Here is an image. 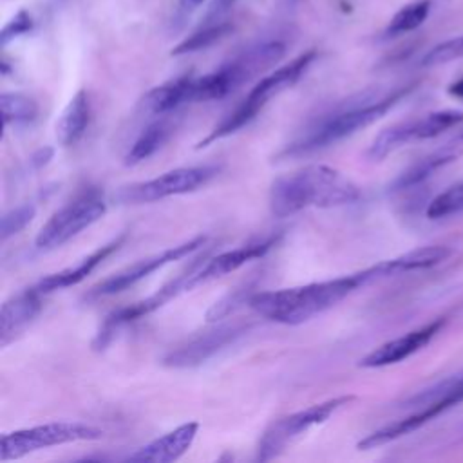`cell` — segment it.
Wrapping results in <instances>:
<instances>
[{
    "mask_svg": "<svg viewBox=\"0 0 463 463\" xmlns=\"http://www.w3.org/2000/svg\"><path fill=\"white\" fill-rule=\"evenodd\" d=\"M449 92H450L452 96L463 99V78L458 80V81H454V83L449 87Z\"/></svg>",
    "mask_w": 463,
    "mask_h": 463,
    "instance_id": "obj_34",
    "label": "cell"
},
{
    "mask_svg": "<svg viewBox=\"0 0 463 463\" xmlns=\"http://www.w3.org/2000/svg\"><path fill=\"white\" fill-rule=\"evenodd\" d=\"M89 121H90V101H89V94L81 89L71 98L60 119L56 121V137L60 145L61 146L76 145L85 136Z\"/></svg>",
    "mask_w": 463,
    "mask_h": 463,
    "instance_id": "obj_19",
    "label": "cell"
},
{
    "mask_svg": "<svg viewBox=\"0 0 463 463\" xmlns=\"http://www.w3.org/2000/svg\"><path fill=\"white\" fill-rule=\"evenodd\" d=\"M284 52H286V45L279 40L260 42L244 49L241 54H237L230 61L222 63L219 71L222 72L230 90L233 92L241 85L248 83L250 80L260 76L264 71L279 63Z\"/></svg>",
    "mask_w": 463,
    "mask_h": 463,
    "instance_id": "obj_12",
    "label": "cell"
},
{
    "mask_svg": "<svg viewBox=\"0 0 463 463\" xmlns=\"http://www.w3.org/2000/svg\"><path fill=\"white\" fill-rule=\"evenodd\" d=\"M443 320H432L414 331H409L398 338H392L382 345H378L376 349H373L371 353H367L358 365L360 367H385V365H392L398 364L409 356H412L414 353H418L420 349H423L443 327Z\"/></svg>",
    "mask_w": 463,
    "mask_h": 463,
    "instance_id": "obj_13",
    "label": "cell"
},
{
    "mask_svg": "<svg viewBox=\"0 0 463 463\" xmlns=\"http://www.w3.org/2000/svg\"><path fill=\"white\" fill-rule=\"evenodd\" d=\"M360 188L336 168L309 165L298 172L277 177L269 188V212L282 219L307 206L333 208L356 203Z\"/></svg>",
    "mask_w": 463,
    "mask_h": 463,
    "instance_id": "obj_2",
    "label": "cell"
},
{
    "mask_svg": "<svg viewBox=\"0 0 463 463\" xmlns=\"http://www.w3.org/2000/svg\"><path fill=\"white\" fill-rule=\"evenodd\" d=\"M430 13V2L420 0L409 5H403L389 22L385 29V36H400L403 33H411L418 29Z\"/></svg>",
    "mask_w": 463,
    "mask_h": 463,
    "instance_id": "obj_25",
    "label": "cell"
},
{
    "mask_svg": "<svg viewBox=\"0 0 463 463\" xmlns=\"http://www.w3.org/2000/svg\"><path fill=\"white\" fill-rule=\"evenodd\" d=\"M34 213H36V208L31 203L18 204V206L11 208L9 212H5L2 217V226H0L2 241H7L9 237L20 233L33 221Z\"/></svg>",
    "mask_w": 463,
    "mask_h": 463,
    "instance_id": "obj_28",
    "label": "cell"
},
{
    "mask_svg": "<svg viewBox=\"0 0 463 463\" xmlns=\"http://www.w3.org/2000/svg\"><path fill=\"white\" fill-rule=\"evenodd\" d=\"M172 130H174V127L168 119H157V121L150 123L132 143L130 150L125 156V165L132 166V165H137V163L148 159L150 156H154L165 145V141L168 139Z\"/></svg>",
    "mask_w": 463,
    "mask_h": 463,
    "instance_id": "obj_21",
    "label": "cell"
},
{
    "mask_svg": "<svg viewBox=\"0 0 463 463\" xmlns=\"http://www.w3.org/2000/svg\"><path fill=\"white\" fill-rule=\"evenodd\" d=\"M237 0H213V4L210 5L204 22L206 24H213V22H221V18L233 7Z\"/></svg>",
    "mask_w": 463,
    "mask_h": 463,
    "instance_id": "obj_31",
    "label": "cell"
},
{
    "mask_svg": "<svg viewBox=\"0 0 463 463\" xmlns=\"http://www.w3.org/2000/svg\"><path fill=\"white\" fill-rule=\"evenodd\" d=\"M452 255V250L449 246H423L412 251H407L400 257H394V266L398 273H405V271H416V269H427L432 266L441 264L443 260H447Z\"/></svg>",
    "mask_w": 463,
    "mask_h": 463,
    "instance_id": "obj_22",
    "label": "cell"
},
{
    "mask_svg": "<svg viewBox=\"0 0 463 463\" xmlns=\"http://www.w3.org/2000/svg\"><path fill=\"white\" fill-rule=\"evenodd\" d=\"M461 154H463V132H459L450 141H447L443 146H439L432 154L421 157L420 161L411 165L405 172H402V175L394 181L392 190H405V188H411V186H416V184L423 183L436 170H439L445 165L456 161Z\"/></svg>",
    "mask_w": 463,
    "mask_h": 463,
    "instance_id": "obj_18",
    "label": "cell"
},
{
    "mask_svg": "<svg viewBox=\"0 0 463 463\" xmlns=\"http://www.w3.org/2000/svg\"><path fill=\"white\" fill-rule=\"evenodd\" d=\"M31 29H33V18L27 11L22 9L4 25V29L0 33V42H2V45H7L14 38H18L22 34H27Z\"/></svg>",
    "mask_w": 463,
    "mask_h": 463,
    "instance_id": "obj_30",
    "label": "cell"
},
{
    "mask_svg": "<svg viewBox=\"0 0 463 463\" xmlns=\"http://www.w3.org/2000/svg\"><path fill=\"white\" fill-rule=\"evenodd\" d=\"M230 31H232V25H230L228 22L204 24V27H201V29L195 31L194 34L186 36L184 40H181V42L170 51V54H172V56H183V54L204 51V49L212 47L213 43H217L219 40H222Z\"/></svg>",
    "mask_w": 463,
    "mask_h": 463,
    "instance_id": "obj_24",
    "label": "cell"
},
{
    "mask_svg": "<svg viewBox=\"0 0 463 463\" xmlns=\"http://www.w3.org/2000/svg\"><path fill=\"white\" fill-rule=\"evenodd\" d=\"M353 400H354V396H351V394L335 396V398H329L320 403H313L298 412H293L289 416H284V418L273 421L264 430V434L259 441L257 459L269 461V459L277 458L288 447V443H291L300 434L307 432L311 427L327 421L338 409L351 403Z\"/></svg>",
    "mask_w": 463,
    "mask_h": 463,
    "instance_id": "obj_7",
    "label": "cell"
},
{
    "mask_svg": "<svg viewBox=\"0 0 463 463\" xmlns=\"http://www.w3.org/2000/svg\"><path fill=\"white\" fill-rule=\"evenodd\" d=\"M412 89L414 85H405L383 98H374L371 92L358 96L354 101H349L345 107H340L333 114H327L313 123L298 139L288 145L280 156L298 157L353 136L354 132L383 118Z\"/></svg>",
    "mask_w": 463,
    "mask_h": 463,
    "instance_id": "obj_3",
    "label": "cell"
},
{
    "mask_svg": "<svg viewBox=\"0 0 463 463\" xmlns=\"http://www.w3.org/2000/svg\"><path fill=\"white\" fill-rule=\"evenodd\" d=\"M315 58H317V52L307 51V52L297 56L295 60H291L289 63L262 76L257 81V85L248 92V96L228 116H224L222 121L219 125H215L213 130L204 139L199 141L197 148L208 146L210 143H213L217 139L232 136L237 130H241L242 127H246L250 121H253L257 118V114L269 103V99H273L286 89L293 87L302 78V74L309 69V65L313 63Z\"/></svg>",
    "mask_w": 463,
    "mask_h": 463,
    "instance_id": "obj_4",
    "label": "cell"
},
{
    "mask_svg": "<svg viewBox=\"0 0 463 463\" xmlns=\"http://www.w3.org/2000/svg\"><path fill=\"white\" fill-rule=\"evenodd\" d=\"M206 242V237L204 235H199V237H194L190 241H184L181 244H175L161 253H156L152 257H146V259H141L137 260L136 264L110 275L109 279L101 280L99 284H96L90 291H89V298H98V297H110V295H116V293H121L125 289H128L130 286L137 284L139 280L146 279L148 275H152L154 271L165 268L166 264L174 262V260H179L194 251H197L201 246H204Z\"/></svg>",
    "mask_w": 463,
    "mask_h": 463,
    "instance_id": "obj_10",
    "label": "cell"
},
{
    "mask_svg": "<svg viewBox=\"0 0 463 463\" xmlns=\"http://www.w3.org/2000/svg\"><path fill=\"white\" fill-rule=\"evenodd\" d=\"M0 107L4 125H29L38 116V103L22 92H2Z\"/></svg>",
    "mask_w": 463,
    "mask_h": 463,
    "instance_id": "obj_23",
    "label": "cell"
},
{
    "mask_svg": "<svg viewBox=\"0 0 463 463\" xmlns=\"http://www.w3.org/2000/svg\"><path fill=\"white\" fill-rule=\"evenodd\" d=\"M219 172L217 166L212 165H203V166H183V168H174L168 170L154 179L143 181L130 184L123 188L119 194V199L123 203H154L161 201L172 195H181V194H190L199 188H203L215 174Z\"/></svg>",
    "mask_w": 463,
    "mask_h": 463,
    "instance_id": "obj_9",
    "label": "cell"
},
{
    "mask_svg": "<svg viewBox=\"0 0 463 463\" xmlns=\"http://www.w3.org/2000/svg\"><path fill=\"white\" fill-rule=\"evenodd\" d=\"M42 293L33 286L22 289L2 304L0 309V345L5 347L20 335L42 311Z\"/></svg>",
    "mask_w": 463,
    "mask_h": 463,
    "instance_id": "obj_16",
    "label": "cell"
},
{
    "mask_svg": "<svg viewBox=\"0 0 463 463\" xmlns=\"http://www.w3.org/2000/svg\"><path fill=\"white\" fill-rule=\"evenodd\" d=\"M125 241V235H119L118 239L99 246L98 250H94L90 255H87L85 259H81L76 266H71V268H65L61 271H56V273H51L47 277H43L34 288L42 293V295H47V293H52V291H58V289H63V288H71V286H76L80 284L83 279H87L109 255H112L116 250H119V246L123 244Z\"/></svg>",
    "mask_w": 463,
    "mask_h": 463,
    "instance_id": "obj_17",
    "label": "cell"
},
{
    "mask_svg": "<svg viewBox=\"0 0 463 463\" xmlns=\"http://www.w3.org/2000/svg\"><path fill=\"white\" fill-rule=\"evenodd\" d=\"M251 297L250 288H237L233 291H230L228 295H224L222 298H219L215 304H212V307L206 311V320L210 324H215L222 318H226L228 315H232L237 307L248 304V298Z\"/></svg>",
    "mask_w": 463,
    "mask_h": 463,
    "instance_id": "obj_27",
    "label": "cell"
},
{
    "mask_svg": "<svg viewBox=\"0 0 463 463\" xmlns=\"http://www.w3.org/2000/svg\"><path fill=\"white\" fill-rule=\"evenodd\" d=\"M246 331H248V326L242 322L219 324L208 331L194 335L190 340H186L179 347L172 349L163 358V364L168 367H175V369H188V367L201 365L203 362L210 360L224 347L232 345Z\"/></svg>",
    "mask_w": 463,
    "mask_h": 463,
    "instance_id": "obj_11",
    "label": "cell"
},
{
    "mask_svg": "<svg viewBox=\"0 0 463 463\" xmlns=\"http://www.w3.org/2000/svg\"><path fill=\"white\" fill-rule=\"evenodd\" d=\"M107 212V203L99 190L89 188L56 210L36 233L38 250H54L92 226Z\"/></svg>",
    "mask_w": 463,
    "mask_h": 463,
    "instance_id": "obj_5",
    "label": "cell"
},
{
    "mask_svg": "<svg viewBox=\"0 0 463 463\" xmlns=\"http://www.w3.org/2000/svg\"><path fill=\"white\" fill-rule=\"evenodd\" d=\"M192 81L194 76H181L150 89L143 96V109L156 116H165L175 110L179 105L192 101Z\"/></svg>",
    "mask_w": 463,
    "mask_h": 463,
    "instance_id": "obj_20",
    "label": "cell"
},
{
    "mask_svg": "<svg viewBox=\"0 0 463 463\" xmlns=\"http://www.w3.org/2000/svg\"><path fill=\"white\" fill-rule=\"evenodd\" d=\"M391 275H396V273L389 259L371 268H365L362 271L336 277L331 280L311 282V284L284 288L275 291H257V293H251V297L248 298V306L257 315L271 322L297 326L333 307L360 286L371 280L391 277Z\"/></svg>",
    "mask_w": 463,
    "mask_h": 463,
    "instance_id": "obj_1",
    "label": "cell"
},
{
    "mask_svg": "<svg viewBox=\"0 0 463 463\" xmlns=\"http://www.w3.org/2000/svg\"><path fill=\"white\" fill-rule=\"evenodd\" d=\"M99 427L80 423V421H51L29 429L5 432L0 441V459H18L31 452L45 447L74 443V441H94L103 438Z\"/></svg>",
    "mask_w": 463,
    "mask_h": 463,
    "instance_id": "obj_6",
    "label": "cell"
},
{
    "mask_svg": "<svg viewBox=\"0 0 463 463\" xmlns=\"http://www.w3.org/2000/svg\"><path fill=\"white\" fill-rule=\"evenodd\" d=\"M52 154H54V150H52L51 146H42V148H38V150L33 154V157H31L33 166H34V168L45 166V165L52 159Z\"/></svg>",
    "mask_w": 463,
    "mask_h": 463,
    "instance_id": "obj_32",
    "label": "cell"
},
{
    "mask_svg": "<svg viewBox=\"0 0 463 463\" xmlns=\"http://www.w3.org/2000/svg\"><path fill=\"white\" fill-rule=\"evenodd\" d=\"M463 58V36L447 40L438 43L436 47H432L421 60V65L425 67H434V65H441V63H449L452 60Z\"/></svg>",
    "mask_w": 463,
    "mask_h": 463,
    "instance_id": "obj_29",
    "label": "cell"
},
{
    "mask_svg": "<svg viewBox=\"0 0 463 463\" xmlns=\"http://www.w3.org/2000/svg\"><path fill=\"white\" fill-rule=\"evenodd\" d=\"M463 213V181L436 195L427 206L429 219H441Z\"/></svg>",
    "mask_w": 463,
    "mask_h": 463,
    "instance_id": "obj_26",
    "label": "cell"
},
{
    "mask_svg": "<svg viewBox=\"0 0 463 463\" xmlns=\"http://www.w3.org/2000/svg\"><path fill=\"white\" fill-rule=\"evenodd\" d=\"M461 121H463L461 110H436V112L425 114L423 118L392 125L389 128H383L374 137V141L367 150V156L373 161H382L389 154H392L396 148L411 141L438 137L445 130L459 125Z\"/></svg>",
    "mask_w": 463,
    "mask_h": 463,
    "instance_id": "obj_8",
    "label": "cell"
},
{
    "mask_svg": "<svg viewBox=\"0 0 463 463\" xmlns=\"http://www.w3.org/2000/svg\"><path fill=\"white\" fill-rule=\"evenodd\" d=\"M275 244H277V237H268V239L250 242V244H244V246L230 250V251H222V253L208 259L204 264L194 268V273H192L194 288L203 282L224 277V275L239 269L241 266H244L250 260L264 257Z\"/></svg>",
    "mask_w": 463,
    "mask_h": 463,
    "instance_id": "obj_14",
    "label": "cell"
},
{
    "mask_svg": "<svg viewBox=\"0 0 463 463\" xmlns=\"http://www.w3.org/2000/svg\"><path fill=\"white\" fill-rule=\"evenodd\" d=\"M199 430L197 421H188L174 430L152 439L145 447L137 449L136 452L128 454V461H137V463H170L179 459L194 443L195 436Z\"/></svg>",
    "mask_w": 463,
    "mask_h": 463,
    "instance_id": "obj_15",
    "label": "cell"
},
{
    "mask_svg": "<svg viewBox=\"0 0 463 463\" xmlns=\"http://www.w3.org/2000/svg\"><path fill=\"white\" fill-rule=\"evenodd\" d=\"M206 0H179V5H177V16L181 20H186L201 4H204Z\"/></svg>",
    "mask_w": 463,
    "mask_h": 463,
    "instance_id": "obj_33",
    "label": "cell"
}]
</instances>
